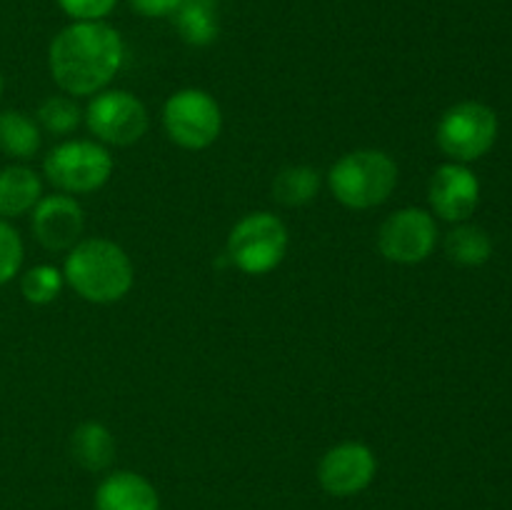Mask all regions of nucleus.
<instances>
[{
	"mask_svg": "<svg viewBox=\"0 0 512 510\" xmlns=\"http://www.w3.org/2000/svg\"><path fill=\"white\" fill-rule=\"evenodd\" d=\"M63 278L88 303H118L133 288V263L113 240L88 238L70 248Z\"/></svg>",
	"mask_w": 512,
	"mask_h": 510,
	"instance_id": "obj_2",
	"label": "nucleus"
},
{
	"mask_svg": "<svg viewBox=\"0 0 512 510\" xmlns=\"http://www.w3.org/2000/svg\"><path fill=\"white\" fill-rule=\"evenodd\" d=\"M435 243H438V225L423 208H403L380 225L378 248L390 263H423L435 250Z\"/></svg>",
	"mask_w": 512,
	"mask_h": 510,
	"instance_id": "obj_9",
	"label": "nucleus"
},
{
	"mask_svg": "<svg viewBox=\"0 0 512 510\" xmlns=\"http://www.w3.org/2000/svg\"><path fill=\"white\" fill-rule=\"evenodd\" d=\"M320 190V173L310 165H290L275 175L273 195L278 203L295 208V205H305L318 195Z\"/></svg>",
	"mask_w": 512,
	"mask_h": 510,
	"instance_id": "obj_19",
	"label": "nucleus"
},
{
	"mask_svg": "<svg viewBox=\"0 0 512 510\" xmlns=\"http://www.w3.org/2000/svg\"><path fill=\"white\" fill-rule=\"evenodd\" d=\"M128 3L145 18H165V15L178 13L183 0H128Z\"/></svg>",
	"mask_w": 512,
	"mask_h": 510,
	"instance_id": "obj_24",
	"label": "nucleus"
},
{
	"mask_svg": "<svg viewBox=\"0 0 512 510\" xmlns=\"http://www.w3.org/2000/svg\"><path fill=\"white\" fill-rule=\"evenodd\" d=\"M480 203V183L465 165H440L430 180V205L435 215L450 223H463Z\"/></svg>",
	"mask_w": 512,
	"mask_h": 510,
	"instance_id": "obj_12",
	"label": "nucleus"
},
{
	"mask_svg": "<svg viewBox=\"0 0 512 510\" xmlns=\"http://www.w3.org/2000/svg\"><path fill=\"white\" fill-rule=\"evenodd\" d=\"M70 455L75 463L90 473L108 470L115 460V438L103 423L85 420L70 435Z\"/></svg>",
	"mask_w": 512,
	"mask_h": 510,
	"instance_id": "obj_14",
	"label": "nucleus"
},
{
	"mask_svg": "<svg viewBox=\"0 0 512 510\" xmlns=\"http://www.w3.org/2000/svg\"><path fill=\"white\" fill-rule=\"evenodd\" d=\"M438 145L455 163H470L488 153L498 138V115L475 100L453 105L438 123Z\"/></svg>",
	"mask_w": 512,
	"mask_h": 510,
	"instance_id": "obj_7",
	"label": "nucleus"
},
{
	"mask_svg": "<svg viewBox=\"0 0 512 510\" xmlns=\"http://www.w3.org/2000/svg\"><path fill=\"white\" fill-rule=\"evenodd\" d=\"M378 473L375 453L365 443L345 440L330 448L318 465V480L323 490L335 498L358 495L373 483Z\"/></svg>",
	"mask_w": 512,
	"mask_h": 510,
	"instance_id": "obj_10",
	"label": "nucleus"
},
{
	"mask_svg": "<svg viewBox=\"0 0 512 510\" xmlns=\"http://www.w3.org/2000/svg\"><path fill=\"white\" fill-rule=\"evenodd\" d=\"M125 58L123 38L103 20H75L50 43L48 65L55 85L68 95L103 90Z\"/></svg>",
	"mask_w": 512,
	"mask_h": 510,
	"instance_id": "obj_1",
	"label": "nucleus"
},
{
	"mask_svg": "<svg viewBox=\"0 0 512 510\" xmlns=\"http://www.w3.org/2000/svg\"><path fill=\"white\" fill-rule=\"evenodd\" d=\"M63 273L53 265H35L20 280V290H23V298L33 305H48L63 290Z\"/></svg>",
	"mask_w": 512,
	"mask_h": 510,
	"instance_id": "obj_20",
	"label": "nucleus"
},
{
	"mask_svg": "<svg viewBox=\"0 0 512 510\" xmlns=\"http://www.w3.org/2000/svg\"><path fill=\"white\" fill-rule=\"evenodd\" d=\"M45 178L63 193H93L108 183L113 173V158L93 140H68L45 155Z\"/></svg>",
	"mask_w": 512,
	"mask_h": 510,
	"instance_id": "obj_5",
	"label": "nucleus"
},
{
	"mask_svg": "<svg viewBox=\"0 0 512 510\" xmlns=\"http://www.w3.org/2000/svg\"><path fill=\"white\" fill-rule=\"evenodd\" d=\"M95 510H160V495L143 475L115 470L95 490Z\"/></svg>",
	"mask_w": 512,
	"mask_h": 510,
	"instance_id": "obj_13",
	"label": "nucleus"
},
{
	"mask_svg": "<svg viewBox=\"0 0 512 510\" xmlns=\"http://www.w3.org/2000/svg\"><path fill=\"white\" fill-rule=\"evenodd\" d=\"M40 148V128L20 110L0 113V153L15 160H30Z\"/></svg>",
	"mask_w": 512,
	"mask_h": 510,
	"instance_id": "obj_16",
	"label": "nucleus"
},
{
	"mask_svg": "<svg viewBox=\"0 0 512 510\" xmlns=\"http://www.w3.org/2000/svg\"><path fill=\"white\" fill-rule=\"evenodd\" d=\"M90 133L110 145H133L148 133V110L128 90H105L85 110Z\"/></svg>",
	"mask_w": 512,
	"mask_h": 510,
	"instance_id": "obj_8",
	"label": "nucleus"
},
{
	"mask_svg": "<svg viewBox=\"0 0 512 510\" xmlns=\"http://www.w3.org/2000/svg\"><path fill=\"white\" fill-rule=\"evenodd\" d=\"M175 25L190 45H208L218 38V13L210 0H183L175 13Z\"/></svg>",
	"mask_w": 512,
	"mask_h": 510,
	"instance_id": "obj_18",
	"label": "nucleus"
},
{
	"mask_svg": "<svg viewBox=\"0 0 512 510\" xmlns=\"http://www.w3.org/2000/svg\"><path fill=\"white\" fill-rule=\"evenodd\" d=\"M328 185L345 208L370 210L393 195L398 165L383 150H353L330 168Z\"/></svg>",
	"mask_w": 512,
	"mask_h": 510,
	"instance_id": "obj_3",
	"label": "nucleus"
},
{
	"mask_svg": "<svg viewBox=\"0 0 512 510\" xmlns=\"http://www.w3.org/2000/svg\"><path fill=\"white\" fill-rule=\"evenodd\" d=\"M163 125L168 138L185 150H205L223 130V113L210 93L200 88L178 90L163 108Z\"/></svg>",
	"mask_w": 512,
	"mask_h": 510,
	"instance_id": "obj_6",
	"label": "nucleus"
},
{
	"mask_svg": "<svg viewBox=\"0 0 512 510\" xmlns=\"http://www.w3.org/2000/svg\"><path fill=\"white\" fill-rule=\"evenodd\" d=\"M445 253L463 268H478L493 255V240L478 225H458L445 238Z\"/></svg>",
	"mask_w": 512,
	"mask_h": 510,
	"instance_id": "obj_17",
	"label": "nucleus"
},
{
	"mask_svg": "<svg viewBox=\"0 0 512 510\" xmlns=\"http://www.w3.org/2000/svg\"><path fill=\"white\" fill-rule=\"evenodd\" d=\"M118 0H58L73 20H103Z\"/></svg>",
	"mask_w": 512,
	"mask_h": 510,
	"instance_id": "obj_23",
	"label": "nucleus"
},
{
	"mask_svg": "<svg viewBox=\"0 0 512 510\" xmlns=\"http://www.w3.org/2000/svg\"><path fill=\"white\" fill-rule=\"evenodd\" d=\"M83 120L78 103L65 95H53V98L43 100L38 108V123L43 125L48 133L53 135H70Z\"/></svg>",
	"mask_w": 512,
	"mask_h": 510,
	"instance_id": "obj_21",
	"label": "nucleus"
},
{
	"mask_svg": "<svg viewBox=\"0 0 512 510\" xmlns=\"http://www.w3.org/2000/svg\"><path fill=\"white\" fill-rule=\"evenodd\" d=\"M3 88H5V83H3V73H0V98H3Z\"/></svg>",
	"mask_w": 512,
	"mask_h": 510,
	"instance_id": "obj_25",
	"label": "nucleus"
},
{
	"mask_svg": "<svg viewBox=\"0 0 512 510\" xmlns=\"http://www.w3.org/2000/svg\"><path fill=\"white\" fill-rule=\"evenodd\" d=\"M23 265V240L18 230L0 218V285L10 283Z\"/></svg>",
	"mask_w": 512,
	"mask_h": 510,
	"instance_id": "obj_22",
	"label": "nucleus"
},
{
	"mask_svg": "<svg viewBox=\"0 0 512 510\" xmlns=\"http://www.w3.org/2000/svg\"><path fill=\"white\" fill-rule=\"evenodd\" d=\"M288 253V228L273 213H250L235 223L228 238V258L248 275H265L278 268Z\"/></svg>",
	"mask_w": 512,
	"mask_h": 510,
	"instance_id": "obj_4",
	"label": "nucleus"
},
{
	"mask_svg": "<svg viewBox=\"0 0 512 510\" xmlns=\"http://www.w3.org/2000/svg\"><path fill=\"white\" fill-rule=\"evenodd\" d=\"M85 228L83 208L68 193L45 195L33 208V233L48 250H70Z\"/></svg>",
	"mask_w": 512,
	"mask_h": 510,
	"instance_id": "obj_11",
	"label": "nucleus"
},
{
	"mask_svg": "<svg viewBox=\"0 0 512 510\" xmlns=\"http://www.w3.org/2000/svg\"><path fill=\"white\" fill-rule=\"evenodd\" d=\"M43 198V183L25 165L0 170V218H18L30 213Z\"/></svg>",
	"mask_w": 512,
	"mask_h": 510,
	"instance_id": "obj_15",
	"label": "nucleus"
}]
</instances>
